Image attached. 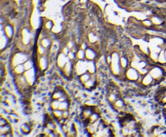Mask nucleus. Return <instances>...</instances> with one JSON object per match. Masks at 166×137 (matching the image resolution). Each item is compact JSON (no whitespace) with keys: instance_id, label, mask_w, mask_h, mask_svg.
<instances>
[{"instance_id":"f257e3e1","label":"nucleus","mask_w":166,"mask_h":137,"mask_svg":"<svg viewBox=\"0 0 166 137\" xmlns=\"http://www.w3.org/2000/svg\"><path fill=\"white\" fill-rule=\"evenodd\" d=\"M150 74L153 77L155 80H157L159 82H160V81L164 80L165 77V70L163 67H161L160 65L155 64L151 67L149 70Z\"/></svg>"},{"instance_id":"f03ea898","label":"nucleus","mask_w":166,"mask_h":137,"mask_svg":"<svg viewBox=\"0 0 166 137\" xmlns=\"http://www.w3.org/2000/svg\"><path fill=\"white\" fill-rule=\"evenodd\" d=\"M125 76H126V79L128 82H136L139 79L141 75L137 69L130 66V67H128L125 70Z\"/></svg>"},{"instance_id":"7ed1b4c3","label":"nucleus","mask_w":166,"mask_h":137,"mask_svg":"<svg viewBox=\"0 0 166 137\" xmlns=\"http://www.w3.org/2000/svg\"><path fill=\"white\" fill-rule=\"evenodd\" d=\"M88 61L85 60H77L75 62V73L77 77L88 72Z\"/></svg>"},{"instance_id":"20e7f679","label":"nucleus","mask_w":166,"mask_h":137,"mask_svg":"<svg viewBox=\"0 0 166 137\" xmlns=\"http://www.w3.org/2000/svg\"><path fill=\"white\" fill-rule=\"evenodd\" d=\"M62 75H64L66 78H71L72 75H75V62L71 61H67V63L64 66V68L61 69Z\"/></svg>"},{"instance_id":"39448f33","label":"nucleus","mask_w":166,"mask_h":137,"mask_svg":"<svg viewBox=\"0 0 166 137\" xmlns=\"http://www.w3.org/2000/svg\"><path fill=\"white\" fill-rule=\"evenodd\" d=\"M49 65H50V63H49L48 56H39V58H38L36 66L38 69L41 70V72L46 71Z\"/></svg>"},{"instance_id":"423d86ee","label":"nucleus","mask_w":166,"mask_h":137,"mask_svg":"<svg viewBox=\"0 0 166 137\" xmlns=\"http://www.w3.org/2000/svg\"><path fill=\"white\" fill-rule=\"evenodd\" d=\"M3 25V31L10 40H13L16 36V30L15 27L12 23H6L2 24Z\"/></svg>"},{"instance_id":"0eeeda50","label":"nucleus","mask_w":166,"mask_h":137,"mask_svg":"<svg viewBox=\"0 0 166 137\" xmlns=\"http://www.w3.org/2000/svg\"><path fill=\"white\" fill-rule=\"evenodd\" d=\"M159 83V82L157 80H155L153 78V77L150 74V73H147L146 75H144L143 77L142 82H141V86L143 87H151L153 86H156Z\"/></svg>"},{"instance_id":"6e6552de","label":"nucleus","mask_w":166,"mask_h":137,"mask_svg":"<svg viewBox=\"0 0 166 137\" xmlns=\"http://www.w3.org/2000/svg\"><path fill=\"white\" fill-rule=\"evenodd\" d=\"M68 61H69V59L67 57V56L60 51L57 54V58H56V66H57L58 69L61 70L64 68V66L66 65V64L67 63Z\"/></svg>"},{"instance_id":"1a4fd4ad","label":"nucleus","mask_w":166,"mask_h":137,"mask_svg":"<svg viewBox=\"0 0 166 137\" xmlns=\"http://www.w3.org/2000/svg\"><path fill=\"white\" fill-rule=\"evenodd\" d=\"M11 69V73L13 77H16V76H20V75H22L25 73L26 69L25 67H24V64H20L18 65L15 66Z\"/></svg>"},{"instance_id":"9d476101","label":"nucleus","mask_w":166,"mask_h":137,"mask_svg":"<svg viewBox=\"0 0 166 137\" xmlns=\"http://www.w3.org/2000/svg\"><path fill=\"white\" fill-rule=\"evenodd\" d=\"M94 111H95V106L90 107V106H86L85 105V107L83 108L82 112H81L82 119H88Z\"/></svg>"},{"instance_id":"9b49d317","label":"nucleus","mask_w":166,"mask_h":137,"mask_svg":"<svg viewBox=\"0 0 166 137\" xmlns=\"http://www.w3.org/2000/svg\"><path fill=\"white\" fill-rule=\"evenodd\" d=\"M150 19H151V21H152L154 26H156V27L164 25V23H166L165 19L163 18V17H161L160 15H156V14H154V15H151L150 17Z\"/></svg>"},{"instance_id":"f8f14e48","label":"nucleus","mask_w":166,"mask_h":137,"mask_svg":"<svg viewBox=\"0 0 166 137\" xmlns=\"http://www.w3.org/2000/svg\"><path fill=\"white\" fill-rule=\"evenodd\" d=\"M120 65H121L122 68L125 70L130 66V60L126 54L121 55V57H120Z\"/></svg>"},{"instance_id":"ddd939ff","label":"nucleus","mask_w":166,"mask_h":137,"mask_svg":"<svg viewBox=\"0 0 166 137\" xmlns=\"http://www.w3.org/2000/svg\"><path fill=\"white\" fill-rule=\"evenodd\" d=\"M66 92L64 89H62V87H57V88L55 89V90L54 92L52 93L51 94V98L52 99H59L60 98H62L63 95H65Z\"/></svg>"},{"instance_id":"4468645a","label":"nucleus","mask_w":166,"mask_h":137,"mask_svg":"<svg viewBox=\"0 0 166 137\" xmlns=\"http://www.w3.org/2000/svg\"><path fill=\"white\" fill-rule=\"evenodd\" d=\"M11 132H13V130L10 124L5 126H0V136L2 137H7V135Z\"/></svg>"},{"instance_id":"2eb2a0df","label":"nucleus","mask_w":166,"mask_h":137,"mask_svg":"<svg viewBox=\"0 0 166 137\" xmlns=\"http://www.w3.org/2000/svg\"><path fill=\"white\" fill-rule=\"evenodd\" d=\"M40 44L43 47H45V48L49 50V49H50L51 46L53 45L52 37H50V36H45L44 38H42L41 40H40Z\"/></svg>"},{"instance_id":"dca6fc26","label":"nucleus","mask_w":166,"mask_h":137,"mask_svg":"<svg viewBox=\"0 0 166 137\" xmlns=\"http://www.w3.org/2000/svg\"><path fill=\"white\" fill-rule=\"evenodd\" d=\"M88 72H89L92 74H95L97 73V64L96 61H88Z\"/></svg>"},{"instance_id":"f3484780","label":"nucleus","mask_w":166,"mask_h":137,"mask_svg":"<svg viewBox=\"0 0 166 137\" xmlns=\"http://www.w3.org/2000/svg\"><path fill=\"white\" fill-rule=\"evenodd\" d=\"M20 132L24 135H29V133L32 132V130H33V127L29 123H24L22 124L20 128Z\"/></svg>"},{"instance_id":"a211bd4d","label":"nucleus","mask_w":166,"mask_h":137,"mask_svg":"<svg viewBox=\"0 0 166 137\" xmlns=\"http://www.w3.org/2000/svg\"><path fill=\"white\" fill-rule=\"evenodd\" d=\"M157 64L160 65H166V57H165V52H164V48H161V50L159 52L158 56V61Z\"/></svg>"},{"instance_id":"6ab92c4d","label":"nucleus","mask_w":166,"mask_h":137,"mask_svg":"<svg viewBox=\"0 0 166 137\" xmlns=\"http://www.w3.org/2000/svg\"><path fill=\"white\" fill-rule=\"evenodd\" d=\"M54 25H55V23H54V21L51 19H46L43 23V29L48 31H51L53 27H54Z\"/></svg>"},{"instance_id":"aec40b11","label":"nucleus","mask_w":166,"mask_h":137,"mask_svg":"<svg viewBox=\"0 0 166 137\" xmlns=\"http://www.w3.org/2000/svg\"><path fill=\"white\" fill-rule=\"evenodd\" d=\"M91 78H92V73H90L89 72H86V73H83V74H81L80 76H79L78 79H79V83L82 84V86H83L84 84L86 82H88Z\"/></svg>"},{"instance_id":"412c9836","label":"nucleus","mask_w":166,"mask_h":137,"mask_svg":"<svg viewBox=\"0 0 166 137\" xmlns=\"http://www.w3.org/2000/svg\"><path fill=\"white\" fill-rule=\"evenodd\" d=\"M119 97H121L119 94L109 93V94H108V96H107V99H108V101L109 102V103H110L111 105H113L116 101H117V99H118Z\"/></svg>"},{"instance_id":"4be33fe9","label":"nucleus","mask_w":166,"mask_h":137,"mask_svg":"<svg viewBox=\"0 0 166 137\" xmlns=\"http://www.w3.org/2000/svg\"><path fill=\"white\" fill-rule=\"evenodd\" d=\"M52 116L56 120H59L60 119L63 118V111L60 110V109H57V110L52 111Z\"/></svg>"},{"instance_id":"5701e85b","label":"nucleus","mask_w":166,"mask_h":137,"mask_svg":"<svg viewBox=\"0 0 166 137\" xmlns=\"http://www.w3.org/2000/svg\"><path fill=\"white\" fill-rule=\"evenodd\" d=\"M142 24H143V27H144V28L151 29L154 27V24L150 18H147L145 19L142 20Z\"/></svg>"},{"instance_id":"b1692460","label":"nucleus","mask_w":166,"mask_h":137,"mask_svg":"<svg viewBox=\"0 0 166 137\" xmlns=\"http://www.w3.org/2000/svg\"><path fill=\"white\" fill-rule=\"evenodd\" d=\"M24 67H25L26 70H29V69L35 68L34 66H35V65H36V63H35V61H33V60L30 57L24 63Z\"/></svg>"},{"instance_id":"393cba45","label":"nucleus","mask_w":166,"mask_h":137,"mask_svg":"<svg viewBox=\"0 0 166 137\" xmlns=\"http://www.w3.org/2000/svg\"><path fill=\"white\" fill-rule=\"evenodd\" d=\"M70 106H71V103H70V101L69 99V100H66L64 102H62V103H60L59 109L62 111L69 110V109H70Z\"/></svg>"},{"instance_id":"a878e982","label":"nucleus","mask_w":166,"mask_h":137,"mask_svg":"<svg viewBox=\"0 0 166 137\" xmlns=\"http://www.w3.org/2000/svg\"><path fill=\"white\" fill-rule=\"evenodd\" d=\"M60 103H61V102H60L58 99H52L50 103H49V107H50L52 111L57 110V109H59Z\"/></svg>"},{"instance_id":"bb28decb","label":"nucleus","mask_w":166,"mask_h":137,"mask_svg":"<svg viewBox=\"0 0 166 137\" xmlns=\"http://www.w3.org/2000/svg\"><path fill=\"white\" fill-rule=\"evenodd\" d=\"M101 118L100 116V114H99V112L97 111H94L92 115L89 117L88 119V121H89V124H93L94 122H96L97 120H98L99 119Z\"/></svg>"},{"instance_id":"cd10ccee","label":"nucleus","mask_w":166,"mask_h":137,"mask_svg":"<svg viewBox=\"0 0 166 137\" xmlns=\"http://www.w3.org/2000/svg\"><path fill=\"white\" fill-rule=\"evenodd\" d=\"M76 57L77 60H85L86 59L85 50H84L82 48H79L78 52H76Z\"/></svg>"},{"instance_id":"c85d7f7f","label":"nucleus","mask_w":166,"mask_h":137,"mask_svg":"<svg viewBox=\"0 0 166 137\" xmlns=\"http://www.w3.org/2000/svg\"><path fill=\"white\" fill-rule=\"evenodd\" d=\"M66 44L67 45V46L70 48V50H71V49L77 44V43H76V41L75 40V39H71V38H70V39H69V40H66Z\"/></svg>"},{"instance_id":"c756f323","label":"nucleus","mask_w":166,"mask_h":137,"mask_svg":"<svg viewBox=\"0 0 166 137\" xmlns=\"http://www.w3.org/2000/svg\"><path fill=\"white\" fill-rule=\"evenodd\" d=\"M67 57L70 61H71L73 62H75L77 61V57H76V53L75 52H72L71 50L70 51V52L67 54Z\"/></svg>"},{"instance_id":"7c9ffc66","label":"nucleus","mask_w":166,"mask_h":137,"mask_svg":"<svg viewBox=\"0 0 166 137\" xmlns=\"http://www.w3.org/2000/svg\"><path fill=\"white\" fill-rule=\"evenodd\" d=\"M9 118H4L3 115H1V119H0V126H5L7 124H9Z\"/></svg>"},{"instance_id":"2f4dec72","label":"nucleus","mask_w":166,"mask_h":137,"mask_svg":"<svg viewBox=\"0 0 166 137\" xmlns=\"http://www.w3.org/2000/svg\"><path fill=\"white\" fill-rule=\"evenodd\" d=\"M60 48H61V52H63L64 54H66V56H67V54L69 53L70 51V48L66 44H63L62 47H60Z\"/></svg>"},{"instance_id":"473e14b6","label":"nucleus","mask_w":166,"mask_h":137,"mask_svg":"<svg viewBox=\"0 0 166 137\" xmlns=\"http://www.w3.org/2000/svg\"><path fill=\"white\" fill-rule=\"evenodd\" d=\"M69 128H70V127L67 125V124L61 125V130H62V133H64V134H65V136L66 135V133L69 132Z\"/></svg>"},{"instance_id":"72a5a7b5","label":"nucleus","mask_w":166,"mask_h":137,"mask_svg":"<svg viewBox=\"0 0 166 137\" xmlns=\"http://www.w3.org/2000/svg\"><path fill=\"white\" fill-rule=\"evenodd\" d=\"M105 57V61H106L107 65L109 66V65H110V64H111V62H112V60H113L111 52H110V53H108Z\"/></svg>"},{"instance_id":"f704fd0d","label":"nucleus","mask_w":166,"mask_h":137,"mask_svg":"<svg viewBox=\"0 0 166 137\" xmlns=\"http://www.w3.org/2000/svg\"><path fill=\"white\" fill-rule=\"evenodd\" d=\"M70 109L69 110H65V111H63V118L64 119H69L70 117Z\"/></svg>"}]
</instances>
